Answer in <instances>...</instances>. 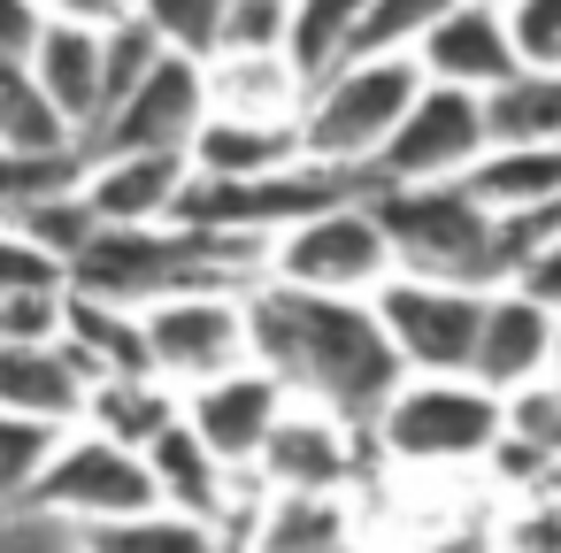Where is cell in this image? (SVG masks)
Masks as SVG:
<instances>
[{
    "mask_svg": "<svg viewBox=\"0 0 561 553\" xmlns=\"http://www.w3.org/2000/svg\"><path fill=\"white\" fill-rule=\"evenodd\" d=\"M0 553H78V538L62 522L32 515V507H9L0 515Z\"/></svg>",
    "mask_w": 561,
    "mask_h": 553,
    "instance_id": "obj_36",
    "label": "cell"
},
{
    "mask_svg": "<svg viewBox=\"0 0 561 553\" xmlns=\"http://www.w3.org/2000/svg\"><path fill=\"white\" fill-rule=\"evenodd\" d=\"M178 415H185V392H178L170 377H154V369L85 384V430H101V438H116V446H139V453H147V438H162Z\"/></svg>",
    "mask_w": 561,
    "mask_h": 553,
    "instance_id": "obj_22",
    "label": "cell"
},
{
    "mask_svg": "<svg viewBox=\"0 0 561 553\" xmlns=\"http://www.w3.org/2000/svg\"><path fill=\"white\" fill-rule=\"evenodd\" d=\"M216 553H247V545H239V538H231V530H224V545H216Z\"/></svg>",
    "mask_w": 561,
    "mask_h": 553,
    "instance_id": "obj_41",
    "label": "cell"
},
{
    "mask_svg": "<svg viewBox=\"0 0 561 553\" xmlns=\"http://www.w3.org/2000/svg\"><path fill=\"white\" fill-rule=\"evenodd\" d=\"M507 285H523L530 300H546V308H561V231L546 239V246H530L515 269H507Z\"/></svg>",
    "mask_w": 561,
    "mask_h": 553,
    "instance_id": "obj_37",
    "label": "cell"
},
{
    "mask_svg": "<svg viewBox=\"0 0 561 553\" xmlns=\"http://www.w3.org/2000/svg\"><path fill=\"white\" fill-rule=\"evenodd\" d=\"M201 93H208V108H224V116L300 124L308 70H300L285 47H270V55H208V62H201Z\"/></svg>",
    "mask_w": 561,
    "mask_h": 553,
    "instance_id": "obj_19",
    "label": "cell"
},
{
    "mask_svg": "<svg viewBox=\"0 0 561 553\" xmlns=\"http://www.w3.org/2000/svg\"><path fill=\"white\" fill-rule=\"evenodd\" d=\"M0 338H62V285L0 292Z\"/></svg>",
    "mask_w": 561,
    "mask_h": 553,
    "instance_id": "obj_35",
    "label": "cell"
},
{
    "mask_svg": "<svg viewBox=\"0 0 561 553\" xmlns=\"http://www.w3.org/2000/svg\"><path fill=\"white\" fill-rule=\"evenodd\" d=\"M500 438V392L469 369H408L369 423V446L400 469H477Z\"/></svg>",
    "mask_w": 561,
    "mask_h": 553,
    "instance_id": "obj_4",
    "label": "cell"
},
{
    "mask_svg": "<svg viewBox=\"0 0 561 553\" xmlns=\"http://www.w3.org/2000/svg\"><path fill=\"white\" fill-rule=\"evenodd\" d=\"M47 16H70V24H116V16H131V0H39Z\"/></svg>",
    "mask_w": 561,
    "mask_h": 553,
    "instance_id": "obj_39",
    "label": "cell"
},
{
    "mask_svg": "<svg viewBox=\"0 0 561 553\" xmlns=\"http://www.w3.org/2000/svg\"><path fill=\"white\" fill-rule=\"evenodd\" d=\"M247 354L293 400H316V407H331V415H346L362 430L377 423V407L408 377L369 300L277 285V277H254L247 285Z\"/></svg>",
    "mask_w": 561,
    "mask_h": 553,
    "instance_id": "obj_1",
    "label": "cell"
},
{
    "mask_svg": "<svg viewBox=\"0 0 561 553\" xmlns=\"http://www.w3.org/2000/svg\"><path fill=\"white\" fill-rule=\"evenodd\" d=\"M131 16L185 62H208L224 39V0H131Z\"/></svg>",
    "mask_w": 561,
    "mask_h": 553,
    "instance_id": "obj_28",
    "label": "cell"
},
{
    "mask_svg": "<svg viewBox=\"0 0 561 553\" xmlns=\"http://www.w3.org/2000/svg\"><path fill=\"white\" fill-rule=\"evenodd\" d=\"M408 55L423 62V78H431V85H461V93H492L500 78H515V70H523L500 0H454V9H446V16L408 47Z\"/></svg>",
    "mask_w": 561,
    "mask_h": 553,
    "instance_id": "obj_13",
    "label": "cell"
},
{
    "mask_svg": "<svg viewBox=\"0 0 561 553\" xmlns=\"http://www.w3.org/2000/svg\"><path fill=\"white\" fill-rule=\"evenodd\" d=\"M70 538H78V553H216L224 545L216 522L178 515V507H139V515H116V522H85Z\"/></svg>",
    "mask_w": 561,
    "mask_h": 553,
    "instance_id": "obj_25",
    "label": "cell"
},
{
    "mask_svg": "<svg viewBox=\"0 0 561 553\" xmlns=\"http://www.w3.org/2000/svg\"><path fill=\"white\" fill-rule=\"evenodd\" d=\"M285 39H293V0H224L216 55H270Z\"/></svg>",
    "mask_w": 561,
    "mask_h": 553,
    "instance_id": "obj_31",
    "label": "cell"
},
{
    "mask_svg": "<svg viewBox=\"0 0 561 553\" xmlns=\"http://www.w3.org/2000/svg\"><path fill=\"white\" fill-rule=\"evenodd\" d=\"M208 116V93H201V62L185 55H162L116 108L93 116V131L78 139L85 154H124V147H154V154H185V139L201 131Z\"/></svg>",
    "mask_w": 561,
    "mask_h": 553,
    "instance_id": "obj_10",
    "label": "cell"
},
{
    "mask_svg": "<svg viewBox=\"0 0 561 553\" xmlns=\"http://www.w3.org/2000/svg\"><path fill=\"white\" fill-rule=\"evenodd\" d=\"M446 9H454V0H369L354 55H369V47H415V39H423Z\"/></svg>",
    "mask_w": 561,
    "mask_h": 553,
    "instance_id": "obj_32",
    "label": "cell"
},
{
    "mask_svg": "<svg viewBox=\"0 0 561 553\" xmlns=\"http://www.w3.org/2000/svg\"><path fill=\"white\" fill-rule=\"evenodd\" d=\"M32 285H70V262L0 216V292H32Z\"/></svg>",
    "mask_w": 561,
    "mask_h": 553,
    "instance_id": "obj_33",
    "label": "cell"
},
{
    "mask_svg": "<svg viewBox=\"0 0 561 553\" xmlns=\"http://www.w3.org/2000/svg\"><path fill=\"white\" fill-rule=\"evenodd\" d=\"M285 162H300V124H262V116L208 108L201 131L185 139V170H201V177H262V170H285Z\"/></svg>",
    "mask_w": 561,
    "mask_h": 553,
    "instance_id": "obj_21",
    "label": "cell"
},
{
    "mask_svg": "<svg viewBox=\"0 0 561 553\" xmlns=\"http://www.w3.org/2000/svg\"><path fill=\"white\" fill-rule=\"evenodd\" d=\"M369 208H377V223L392 239V269L446 277V285H507L500 223H492V208L461 177H438V185H377Z\"/></svg>",
    "mask_w": 561,
    "mask_h": 553,
    "instance_id": "obj_3",
    "label": "cell"
},
{
    "mask_svg": "<svg viewBox=\"0 0 561 553\" xmlns=\"http://www.w3.org/2000/svg\"><path fill=\"white\" fill-rule=\"evenodd\" d=\"M0 407L24 423H47V430H78L85 369L70 361L62 338H0Z\"/></svg>",
    "mask_w": 561,
    "mask_h": 553,
    "instance_id": "obj_17",
    "label": "cell"
},
{
    "mask_svg": "<svg viewBox=\"0 0 561 553\" xmlns=\"http://www.w3.org/2000/svg\"><path fill=\"white\" fill-rule=\"evenodd\" d=\"M62 346H70V361L85 369V384L154 369V354H147V315H139L131 300L85 292V285H62ZM154 377H162V369H154Z\"/></svg>",
    "mask_w": 561,
    "mask_h": 553,
    "instance_id": "obj_18",
    "label": "cell"
},
{
    "mask_svg": "<svg viewBox=\"0 0 561 553\" xmlns=\"http://www.w3.org/2000/svg\"><path fill=\"white\" fill-rule=\"evenodd\" d=\"M484 101V131L492 147H561V70L523 62L515 78H500Z\"/></svg>",
    "mask_w": 561,
    "mask_h": 553,
    "instance_id": "obj_23",
    "label": "cell"
},
{
    "mask_svg": "<svg viewBox=\"0 0 561 553\" xmlns=\"http://www.w3.org/2000/svg\"><path fill=\"white\" fill-rule=\"evenodd\" d=\"M231 538L247 553H362L354 499L346 492H300V484H262Z\"/></svg>",
    "mask_w": 561,
    "mask_h": 553,
    "instance_id": "obj_14",
    "label": "cell"
},
{
    "mask_svg": "<svg viewBox=\"0 0 561 553\" xmlns=\"http://www.w3.org/2000/svg\"><path fill=\"white\" fill-rule=\"evenodd\" d=\"M546 377H561V308H553V369Z\"/></svg>",
    "mask_w": 561,
    "mask_h": 553,
    "instance_id": "obj_40",
    "label": "cell"
},
{
    "mask_svg": "<svg viewBox=\"0 0 561 553\" xmlns=\"http://www.w3.org/2000/svg\"><path fill=\"white\" fill-rule=\"evenodd\" d=\"M147 315V354L154 369L185 392L201 377H224L247 354V285H193V292H162L139 308Z\"/></svg>",
    "mask_w": 561,
    "mask_h": 553,
    "instance_id": "obj_7",
    "label": "cell"
},
{
    "mask_svg": "<svg viewBox=\"0 0 561 553\" xmlns=\"http://www.w3.org/2000/svg\"><path fill=\"white\" fill-rule=\"evenodd\" d=\"M32 78H39L47 108L85 139L93 116H101V32L70 24V16H47L39 39H32Z\"/></svg>",
    "mask_w": 561,
    "mask_h": 553,
    "instance_id": "obj_20",
    "label": "cell"
},
{
    "mask_svg": "<svg viewBox=\"0 0 561 553\" xmlns=\"http://www.w3.org/2000/svg\"><path fill=\"white\" fill-rule=\"evenodd\" d=\"M415 93H423V62L408 47H369V55L331 62L323 78H308L300 154L308 162H331V170H369Z\"/></svg>",
    "mask_w": 561,
    "mask_h": 553,
    "instance_id": "obj_2",
    "label": "cell"
},
{
    "mask_svg": "<svg viewBox=\"0 0 561 553\" xmlns=\"http://www.w3.org/2000/svg\"><path fill=\"white\" fill-rule=\"evenodd\" d=\"M461 185L492 208V216H515V208H546L561 200V147H484Z\"/></svg>",
    "mask_w": 561,
    "mask_h": 553,
    "instance_id": "obj_24",
    "label": "cell"
},
{
    "mask_svg": "<svg viewBox=\"0 0 561 553\" xmlns=\"http://www.w3.org/2000/svg\"><path fill=\"white\" fill-rule=\"evenodd\" d=\"M500 9L515 32V55L538 70H561V0H500Z\"/></svg>",
    "mask_w": 561,
    "mask_h": 553,
    "instance_id": "obj_34",
    "label": "cell"
},
{
    "mask_svg": "<svg viewBox=\"0 0 561 553\" xmlns=\"http://www.w3.org/2000/svg\"><path fill=\"white\" fill-rule=\"evenodd\" d=\"M32 515L62 522V530H85V522H116V515H139V507H162L154 499V476H147V453L139 446H116L101 430H62L24 492Z\"/></svg>",
    "mask_w": 561,
    "mask_h": 553,
    "instance_id": "obj_6",
    "label": "cell"
},
{
    "mask_svg": "<svg viewBox=\"0 0 561 553\" xmlns=\"http://www.w3.org/2000/svg\"><path fill=\"white\" fill-rule=\"evenodd\" d=\"M0 147L16 154H55V147H78V131L47 108L32 62H0Z\"/></svg>",
    "mask_w": 561,
    "mask_h": 553,
    "instance_id": "obj_26",
    "label": "cell"
},
{
    "mask_svg": "<svg viewBox=\"0 0 561 553\" xmlns=\"http://www.w3.org/2000/svg\"><path fill=\"white\" fill-rule=\"evenodd\" d=\"M78 193H85L93 223H170V208L185 193V154H154V147L85 154Z\"/></svg>",
    "mask_w": 561,
    "mask_h": 553,
    "instance_id": "obj_16",
    "label": "cell"
},
{
    "mask_svg": "<svg viewBox=\"0 0 561 553\" xmlns=\"http://www.w3.org/2000/svg\"><path fill=\"white\" fill-rule=\"evenodd\" d=\"M55 438H62V430L24 423V415L0 407V515L24 507V492H32V476H39V461H47V446H55Z\"/></svg>",
    "mask_w": 561,
    "mask_h": 553,
    "instance_id": "obj_30",
    "label": "cell"
},
{
    "mask_svg": "<svg viewBox=\"0 0 561 553\" xmlns=\"http://www.w3.org/2000/svg\"><path fill=\"white\" fill-rule=\"evenodd\" d=\"M484 147H492L484 101L461 93V85H431V78H423V93L408 101V116H400L392 139L377 147L369 177H377V185H438V177H461Z\"/></svg>",
    "mask_w": 561,
    "mask_h": 553,
    "instance_id": "obj_9",
    "label": "cell"
},
{
    "mask_svg": "<svg viewBox=\"0 0 561 553\" xmlns=\"http://www.w3.org/2000/svg\"><path fill=\"white\" fill-rule=\"evenodd\" d=\"M500 430L561 469V377H530V384L500 392Z\"/></svg>",
    "mask_w": 561,
    "mask_h": 553,
    "instance_id": "obj_29",
    "label": "cell"
},
{
    "mask_svg": "<svg viewBox=\"0 0 561 553\" xmlns=\"http://www.w3.org/2000/svg\"><path fill=\"white\" fill-rule=\"evenodd\" d=\"M262 277L277 285H308V292H346V300H369L385 277H392V239L369 208V193H346V200H323L316 216L285 223L270 239V262Z\"/></svg>",
    "mask_w": 561,
    "mask_h": 553,
    "instance_id": "obj_5",
    "label": "cell"
},
{
    "mask_svg": "<svg viewBox=\"0 0 561 553\" xmlns=\"http://www.w3.org/2000/svg\"><path fill=\"white\" fill-rule=\"evenodd\" d=\"M362 16H369V0H293V39H285V55H293L308 78H323L331 62L354 55Z\"/></svg>",
    "mask_w": 561,
    "mask_h": 553,
    "instance_id": "obj_27",
    "label": "cell"
},
{
    "mask_svg": "<svg viewBox=\"0 0 561 553\" xmlns=\"http://www.w3.org/2000/svg\"><path fill=\"white\" fill-rule=\"evenodd\" d=\"M362 453H369L362 423H346L316 400H285V415L270 423V438L254 453V476L262 484H300V492H354Z\"/></svg>",
    "mask_w": 561,
    "mask_h": 553,
    "instance_id": "obj_11",
    "label": "cell"
},
{
    "mask_svg": "<svg viewBox=\"0 0 561 553\" xmlns=\"http://www.w3.org/2000/svg\"><path fill=\"white\" fill-rule=\"evenodd\" d=\"M484 292H492V285H446V277H408V269H392V277L369 292V308H377V323H385L400 369H469Z\"/></svg>",
    "mask_w": 561,
    "mask_h": 553,
    "instance_id": "obj_8",
    "label": "cell"
},
{
    "mask_svg": "<svg viewBox=\"0 0 561 553\" xmlns=\"http://www.w3.org/2000/svg\"><path fill=\"white\" fill-rule=\"evenodd\" d=\"M553 369V308L530 300L523 285H492L484 315H477V346H469V377L492 392H515L530 377Z\"/></svg>",
    "mask_w": 561,
    "mask_h": 553,
    "instance_id": "obj_15",
    "label": "cell"
},
{
    "mask_svg": "<svg viewBox=\"0 0 561 553\" xmlns=\"http://www.w3.org/2000/svg\"><path fill=\"white\" fill-rule=\"evenodd\" d=\"M39 24H47L39 0H0V62H32Z\"/></svg>",
    "mask_w": 561,
    "mask_h": 553,
    "instance_id": "obj_38",
    "label": "cell"
},
{
    "mask_svg": "<svg viewBox=\"0 0 561 553\" xmlns=\"http://www.w3.org/2000/svg\"><path fill=\"white\" fill-rule=\"evenodd\" d=\"M285 400H293V392H285L262 361H239V369H224V377L185 384V423L201 430V446H208L224 469H254V453H262L270 423L285 415Z\"/></svg>",
    "mask_w": 561,
    "mask_h": 553,
    "instance_id": "obj_12",
    "label": "cell"
}]
</instances>
